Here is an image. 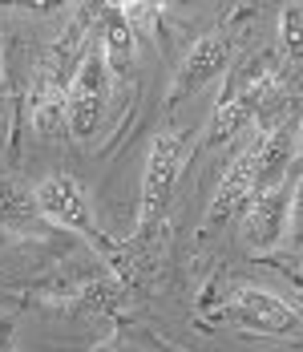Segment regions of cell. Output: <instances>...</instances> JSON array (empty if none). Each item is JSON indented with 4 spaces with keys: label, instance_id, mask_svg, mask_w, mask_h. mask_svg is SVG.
Segmentation results:
<instances>
[{
    "label": "cell",
    "instance_id": "obj_6",
    "mask_svg": "<svg viewBox=\"0 0 303 352\" xmlns=\"http://www.w3.org/2000/svg\"><path fill=\"white\" fill-rule=\"evenodd\" d=\"M231 65V36L223 33H206L190 45V53L182 57V65L174 69L170 77V89H166V102L170 106H182L186 98H194L199 89H206L218 73H227Z\"/></svg>",
    "mask_w": 303,
    "mask_h": 352
},
{
    "label": "cell",
    "instance_id": "obj_12",
    "mask_svg": "<svg viewBox=\"0 0 303 352\" xmlns=\"http://www.w3.org/2000/svg\"><path fill=\"white\" fill-rule=\"evenodd\" d=\"M41 207H36V190L25 186L21 178H0V231H29Z\"/></svg>",
    "mask_w": 303,
    "mask_h": 352
},
{
    "label": "cell",
    "instance_id": "obj_2",
    "mask_svg": "<svg viewBox=\"0 0 303 352\" xmlns=\"http://www.w3.org/2000/svg\"><path fill=\"white\" fill-rule=\"evenodd\" d=\"M190 158V134L186 130H162L146 150L142 166V214H137V235H154L174 203V186L182 178V166Z\"/></svg>",
    "mask_w": 303,
    "mask_h": 352
},
{
    "label": "cell",
    "instance_id": "obj_3",
    "mask_svg": "<svg viewBox=\"0 0 303 352\" xmlns=\"http://www.w3.org/2000/svg\"><path fill=\"white\" fill-rule=\"evenodd\" d=\"M33 190H36L41 219H49V223H57V227L73 231V235H81V239L101 255V259H117V247L98 231L93 203H89V190H85V182H81V178H73V175H45Z\"/></svg>",
    "mask_w": 303,
    "mask_h": 352
},
{
    "label": "cell",
    "instance_id": "obj_14",
    "mask_svg": "<svg viewBox=\"0 0 303 352\" xmlns=\"http://www.w3.org/2000/svg\"><path fill=\"white\" fill-rule=\"evenodd\" d=\"M117 12L126 16V25H130L134 36L142 41V36H154V21L162 16V4H154V0L137 4V0H130V4H117Z\"/></svg>",
    "mask_w": 303,
    "mask_h": 352
},
{
    "label": "cell",
    "instance_id": "obj_4",
    "mask_svg": "<svg viewBox=\"0 0 303 352\" xmlns=\"http://www.w3.org/2000/svg\"><path fill=\"white\" fill-rule=\"evenodd\" d=\"M109 65H105V53H101L98 36L89 41V49L81 53L77 69L69 77V134L77 142H93V134L105 122V102H109Z\"/></svg>",
    "mask_w": 303,
    "mask_h": 352
},
{
    "label": "cell",
    "instance_id": "obj_8",
    "mask_svg": "<svg viewBox=\"0 0 303 352\" xmlns=\"http://www.w3.org/2000/svg\"><path fill=\"white\" fill-rule=\"evenodd\" d=\"M291 227V186H275L267 195H255V203L243 214V243L247 251L263 255L287 239Z\"/></svg>",
    "mask_w": 303,
    "mask_h": 352
},
{
    "label": "cell",
    "instance_id": "obj_9",
    "mask_svg": "<svg viewBox=\"0 0 303 352\" xmlns=\"http://www.w3.org/2000/svg\"><path fill=\"white\" fill-rule=\"evenodd\" d=\"M295 134H300L295 122H279V126L263 130V138L255 142V195L283 186L291 158H295Z\"/></svg>",
    "mask_w": 303,
    "mask_h": 352
},
{
    "label": "cell",
    "instance_id": "obj_5",
    "mask_svg": "<svg viewBox=\"0 0 303 352\" xmlns=\"http://www.w3.org/2000/svg\"><path fill=\"white\" fill-rule=\"evenodd\" d=\"M218 320L235 324L243 332L255 336H300L303 332V316L267 287H238L227 296V304L218 308Z\"/></svg>",
    "mask_w": 303,
    "mask_h": 352
},
{
    "label": "cell",
    "instance_id": "obj_15",
    "mask_svg": "<svg viewBox=\"0 0 303 352\" xmlns=\"http://www.w3.org/2000/svg\"><path fill=\"white\" fill-rule=\"evenodd\" d=\"M117 300H122L117 280H98V283H89V287L81 292V308H93V312H113Z\"/></svg>",
    "mask_w": 303,
    "mask_h": 352
},
{
    "label": "cell",
    "instance_id": "obj_10",
    "mask_svg": "<svg viewBox=\"0 0 303 352\" xmlns=\"http://www.w3.org/2000/svg\"><path fill=\"white\" fill-rule=\"evenodd\" d=\"M69 81H61L57 73H36L33 98H29V122L41 138H61L69 134Z\"/></svg>",
    "mask_w": 303,
    "mask_h": 352
},
{
    "label": "cell",
    "instance_id": "obj_13",
    "mask_svg": "<svg viewBox=\"0 0 303 352\" xmlns=\"http://www.w3.org/2000/svg\"><path fill=\"white\" fill-rule=\"evenodd\" d=\"M279 49L291 65L303 69V4H283L279 12Z\"/></svg>",
    "mask_w": 303,
    "mask_h": 352
},
{
    "label": "cell",
    "instance_id": "obj_16",
    "mask_svg": "<svg viewBox=\"0 0 303 352\" xmlns=\"http://www.w3.org/2000/svg\"><path fill=\"white\" fill-rule=\"evenodd\" d=\"M287 243L303 251V170L291 186V227H287Z\"/></svg>",
    "mask_w": 303,
    "mask_h": 352
},
{
    "label": "cell",
    "instance_id": "obj_7",
    "mask_svg": "<svg viewBox=\"0 0 303 352\" xmlns=\"http://www.w3.org/2000/svg\"><path fill=\"white\" fill-rule=\"evenodd\" d=\"M251 203H255V146H247L235 162L227 166V175L218 178L214 199H210L206 219H202V231H223L231 219L247 214Z\"/></svg>",
    "mask_w": 303,
    "mask_h": 352
},
{
    "label": "cell",
    "instance_id": "obj_18",
    "mask_svg": "<svg viewBox=\"0 0 303 352\" xmlns=\"http://www.w3.org/2000/svg\"><path fill=\"white\" fill-rule=\"evenodd\" d=\"M4 89H8V81H4V61H0V98H4Z\"/></svg>",
    "mask_w": 303,
    "mask_h": 352
},
{
    "label": "cell",
    "instance_id": "obj_17",
    "mask_svg": "<svg viewBox=\"0 0 303 352\" xmlns=\"http://www.w3.org/2000/svg\"><path fill=\"white\" fill-rule=\"evenodd\" d=\"M12 344H16V328L8 316H0V352H12Z\"/></svg>",
    "mask_w": 303,
    "mask_h": 352
},
{
    "label": "cell",
    "instance_id": "obj_1",
    "mask_svg": "<svg viewBox=\"0 0 303 352\" xmlns=\"http://www.w3.org/2000/svg\"><path fill=\"white\" fill-rule=\"evenodd\" d=\"M279 94H283V85H279L275 57H271V53L255 57V61L243 69V77L223 94L218 109H214V118H210V146H223V142L238 138L255 118L267 113V106Z\"/></svg>",
    "mask_w": 303,
    "mask_h": 352
},
{
    "label": "cell",
    "instance_id": "obj_11",
    "mask_svg": "<svg viewBox=\"0 0 303 352\" xmlns=\"http://www.w3.org/2000/svg\"><path fill=\"white\" fill-rule=\"evenodd\" d=\"M98 45H101V53H105L109 77H113V81H126L137 65V36H134V29L126 25V16L117 12V4H113V12L101 16Z\"/></svg>",
    "mask_w": 303,
    "mask_h": 352
}]
</instances>
